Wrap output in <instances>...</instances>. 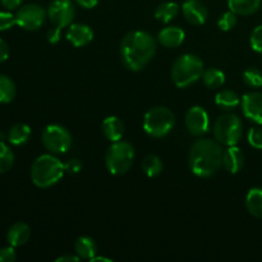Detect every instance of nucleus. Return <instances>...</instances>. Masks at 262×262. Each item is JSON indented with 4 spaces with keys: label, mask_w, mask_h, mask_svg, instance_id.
Segmentation results:
<instances>
[{
    "label": "nucleus",
    "mask_w": 262,
    "mask_h": 262,
    "mask_svg": "<svg viewBox=\"0 0 262 262\" xmlns=\"http://www.w3.org/2000/svg\"><path fill=\"white\" fill-rule=\"evenodd\" d=\"M66 174H71V176H74V174L81 173L82 168H83V164L79 159H69L66 164Z\"/></svg>",
    "instance_id": "72a5a7b5"
},
{
    "label": "nucleus",
    "mask_w": 262,
    "mask_h": 262,
    "mask_svg": "<svg viewBox=\"0 0 262 262\" xmlns=\"http://www.w3.org/2000/svg\"><path fill=\"white\" fill-rule=\"evenodd\" d=\"M81 258L78 257V256H71V255H64V256H60V257H58L55 260V262H76V261H79Z\"/></svg>",
    "instance_id": "ea45409f"
},
{
    "label": "nucleus",
    "mask_w": 262,
    "mask_h": 262,
    "mask_svg": "<svg viewBox=\"0 0 262 262\" xmlns=\"http://www.w3.org/2000/svg\"><path fill=\"white\" fill-rule=\"evenodd\" d=\"M48 18L55 27H69L76 17V7L72 0H53L48 7Z\"/></svg>",
    "instance_id": "9d476101"
},
{
    "label": "nucleus",
    "mask_w": 262,
    "mask_h": 262,
    "mask_svg": "<svg viewBox=\"0 0 262 262\" xmlns=\"http://www.w3.org/2000/svg\"><path fill=\"white\" fill-rule=\"evenodd\" d=\"M223 166L230 174H238L245 166V155L237 146H229L223 152Z\"/></svg>",
    "instance_id": "2eb2a0df"
},
{
    "label": "nucleus",
    "mask_w": 262,
    "mask_h": 262,
    "mask_svg": "<svg viewBox=\"0 0 262 262\" xmlns=\"http://www.w3.org/2000/svg\"><path fill=\"white\" fill-rule=\"evenodd\" d=\"M262 0H228L229 10L237 15H252L260 10Z\"/></svg>",
    "instance_id": "6ab92c4d"
},
{
    "label": "nucleus",
    "mask_w": 262,
    "mask_h": 262,
    "mask_svg": "<svg viewBox=\"0 0 262 262\" xmlns=\"http://www.w3.org/2000/svg\"><path fill=\"white\" fill-rule=\"evenodd\" d=\"M179 5L176 2H164L155 9V19L161 23H169L178 15Z\"/></svg>",
    "instance_id": "b1692460"
},
{
    "label": "nucleus",
    "mask_w": 262,
    "mask_h": 262,
    "mask_svg": "<svg viewBox=\"0 0 262 262\" xmlns=\"http://www.w3.org/2000/svg\"><path fill=\"white\" fill-rule=\"evenodd\" d=\"M242 97L233 90H220L215 96V104L223 110H233L241 105Z\"/></svg>",
    "instance_id": "412c9836"
},
{
    "label": "nucleus",
    "mask_w": 262,
    "mask_h": 262,
    "mask_svg": "<svg viewBox=\"0 0 262 262\" xmlns=\"http://www.w3.org/2000/svg\"><path fill=\"white\" fill-rule=\"evenodd\" d=\"M13 164H14V154L4 142H0V174L10 170Z\"/></svg>",
    "instance_id": "c85d7f7f"
},
{
    "label": "nucleus",
    "mask_w": 262,
    "mask_h": 262,
    "mask_svg": "<svg viewBox=\"0 0 262 262\" xmlns=\"http://www.w3.org/2000/svg\"><path fill=\"white\" fill-rule=\"evenodd\" d=\"M247 141L253 148H256V150H262V128H251L247 133Z\"/></svg>",
    "instance_id": "7c9ffc66"
},
{
    "label": "nucleus",
    "mask_w": 262,
    "mask_h": 262,
    "mask_svg": "<svg viewBox=\"0 0 262 262\" xmlns=\"http://www.w3.org/2000/svg\"><path fill=\"white\" fill-rule=\"evenodd\" d=\"M42 145L54 155L66 154L72 145V136L66 127L60 124H50L42 132Z\"/></svg>",
    "instance_id": "6e6552de"
},
{
    "label": "nucleus",
    "mask_w": 262,
    "mask_h": 262,
    "mask_svg": "<svg viewBox=\"0 0 262 262\" xmlns=\"http://www.w3.org/2000/svg\"><path fill=\"white\" fill-rule=\"evenodd\" d=\"M201 79L207 89H220L225 83V74L219 68H207L202 73Z\"/></svg>",
    "instance_id": "393cba45"
},
{
    "label": "nucleus",
    "mask_w": 262,
    "mask_h": 262,
    "mask_svg": "<svg viewBox=\"0 0 262 262\" xmlns=\"http://www.w3.org/2000/svg\"><path fill=\"white\" fill-rule=\"evenodd\" d=\"M164 169V164L158 155H147L142 161V170L150 178L160 176Z\"/></svg>",
    "instance_id": "a878e982"
},
{
    "label": "nucleus",
    "mask_w": 262,
    "mask_h": 262,
    "mask_svg": "<svg viewBox=\"0 0 262 262\" xmlns=\"http://www.w3.org/2000/svg\"><path fill=\"white\" fill-rule=\"evenodd\" d=\"M3 4V7L7 8L8 10L17 9L18 7H20L23 3V0H0Z\"/></svg>",
    "instance_id": "4c0bfd02"
},
{
    "label": "nucleus",
    "mask_w": 262,
    "mask_h": 262,
    "mask_svg": "<svg viewBox=\"0 0 262 262\" xmlns=\"http://www.w3.org/2000/svg\"><path fill=\"white\" fill-rule=\"evenodd\" d=\"M15 260H17L15 247L9 245L8 247H3L0 250V262H14Z\"/></svg>",
    "instance_id": "f704fd0d"
},
{
    "label": "nucleus",
    "mask_w": 262,
    "mask_h": 262,
    "mask_svg": "<svg viewBox=\"0 0 262 262\" xmlns=\"http://www.w3.org/2000/svg\"><path fill=\"white\" fill-rule=\"evenodd\" d=\"M4 137H5V135L3 132H0V142H3V140H4Z\"/></svg>",
    "instance_id": "79ce46f5"
},
{
    "label": "nucleus",
    "mask_w": 262,
    "mask_h": 262,
    "mask_svg": "<svg viewBox=\"0 0 262 262\" xmlns=\"http://www.w3.org/2000/svg\"><path fill=\"white\" fill-rule=\"evenodd\" d=\"M94 38V31L84 23H72L67 31V40L76 48L89 45Z\"/></svg>",
    "instance_id": "4468645a"
},
{
    "label": "nucleus",
    "mask_w": 262,
    "mask_h": 262,
    "mask_svg": "<svg viewBox=\"0 0 262 262\" xmlns=\"http://www.w3.org/2000/svg\"><path fill=\"white\" fill-rule=\"evenodd\" d=\"M60 36H61V28L55 27V26H54V27L50 28V30L48 31V33H46V40H48V42L55 45V43H58L59 41H60Z\"/></svg>",
    "instance_id": "c9c22d12"
},
{
    "label": "nucleus",
    "mask_w": 262,
    "mask_h": 262,
    "mask_svg": "<svg viewBox=\"0 0 262 262\" xmlns=\"http://www.w3.org/2000/svg\"><path fill=\"white\" fill-rule=\"evenodd\" d=\"M176 115L169 107L156 106L148 110L143 117V129L150 137L163 138L173 130Z\"/></svg>",
    "instance_id": "423d86ee"
},
{
    "label": "nucleus",
    "mask_w": 262,
    "mask_h": 262,
    "mask_svg": "<svg viewBox=\"0 0 262 262\" xmlns=\"http://www.w3.org/2000/svg\"><path fill=\"white\" fill-rule=\"evenodd\" d=\"M135 161V148L127 141L112 142L105 155L106 169L113 176H123L128 173Z\"/></svg>",
    "instance_id": "39448f33"
},
{
    "label": "nucleus",
    "mask_w": 262,
    "mask_h": 262,
    "mask_svg": "<svg viewBox=\"0 0 262 262\" xmlns=\"http://www.w3.org/2000/svg\"><path fill=\"white\" fill-rule=\"evenodd\" d=\"M245 204L252 216L262 219V188H251L246 194Z\"/></svg>",
    "instance_id": "4be33fe9"
},
{
    "label": "nucleus",
    "mask_w": 262,
    "mask_h": 262,
    "mask_svg": "<svg viewBox=\"0 0 262 262\" xmlns=\"http://www.w3.org/2000/svg\"><path fill=\"white\" fill-rule=\"evenodd\" d=\"M155 53L156 40L146 31H130L120 42V60L128 71H142Z\"/></svg>",
    "instance_id": "f257e3e1"
},
{
    "label": "nucleus",
    "mask_w": 262,
    "mask_h": 262,
    "mask_svg": "<svg viewBox=\"0 0 262 262\" xmlns=\"http://www.w3.org/2000/svg\"><path fill=\"white\" fill-rule=\"evenodd\" d=\"M186 128L191 135L201 137L210 129L209 113L201 106H193L186 114Z\"/></svg>",
    "instance_id": "9b49d317"
},
{
    "label": "nucleus",
    "mask_w": 262,
    "mask_h": 262,
    "mask_svg": "<svg viewBox=\"0 0 262 262\" xmlns=\"http://www.w3.org/2000/svg\"><path fill=\"white\" fill-rule=\"evenodd\" d=\"M14 25H17V18L10 12H0V31L10 30Z\"/></svg>",
    "instance_id": "473e14b6"
},
{
    "label": "nucleus",
    "mask_w": 262,
    "mask_h": 262,
    "mask_svg": "<svg viewBox=\"0 0 262 262\" xmlns=\"http://www.w3.org/2000/svg\"><path fill=\"white\" fill-rule=\"evenodd\" d=\"M245 84L250 89H260L262 87V72L256 67H250L242 74Z\"/></svg>",
    "instance_id": "cd10ccee"
},
{
    "label": "nucleus",
    "mask_w": 262,
    "mask_h": 262,
    "mask_svg": "<svg viewBox=\"0 0 262 262\" xmlns=\"http://www.w3.org/2000/svg\"><path fill=\"white\" fill-rule=\"evenodd\" d=\"M90 261H105V262H112L113 260H110V258H107V257H97V256H95L94 258H91V260Z\"/></svg>",
    "instance_id": "a19ab883"
},
{
    "label": "nucleus",
    "mask_w": 262,
    "mask_h": 262,
    "mask_svg": "<svg viewBox=\"0 0 262 262\" xmlns=\"http://www.w3.org/2000/svg\"><path fill=\"white\" fill-rule=\"evenodd\" d=\"M186 32L178 26H168L163 28L158 35V42L161 43L164 48L173 49L178 48L184 42Z\"/></svg>",
    "instance_id": "dca6fc26"
},
{
    "label": "nucleus",
    "mask_w": 262,
    "mask_h": 262,
    "mask_svg": "<svg viewBox=\"0 0 262 262\" xmlns=\"http://www.w3.org/2000/svg\"><path fill=\"white\" fill-rule=\"evenodd\" d=\"M79 7L84 8V9H92L97 5L99 0H74Z\"/></svg>",
    "instance_id": "58836bf2"
},
{
    "label": "nucleus",
    "mask_w": 262,
    "mask_h": 262,
    "mask_svg": "<svg viewBox=\"0 0 262 262\" xmlns=\"http://www.w3.org/2000/svg\"><path fill=\"white\" fill-rule=\"evenodd\" d=\"M242 113L250 122L262 125V92H247L241 99Z\"/></svg>",
    "instance_id": "f8f14e48"
},
{
    "label": "nucleus",
    "mask_w": 262,
    "mask_h": 262,
    "mask_svg": "<svg viewBox=\"0 0 262 262\" xmlns=\"http://www.w3.org/2000/svg\"><path fill=\"white\" fill-rule=\"evenodd\" d=\"M15 84L5 74H0V104H9L15 97Z\"/></svg>",
    "instance_id": "bb28decb"
},
{
    "label": "nucleus",
    "mask_w": 262,
    "mask_h": 262,
    "mask_svg": "<svg viewBox=\"0 0 262 262\" xmlns=\"http://www.w3.org/2000/svg\"><path fill=\"white\" fill-rule=\"evenodd\" d=\"M31 181L38 188H50L61 181L66 165L54 154L40 155L31 166Z\"/></svg>",
    "instance_id": "7ed1b4c3"
},
{
    "label": "nucleus",
    "mask_w": 262,
    "mask_h": 262,
    "mask_svg": "<svg viewBox=\"0 0 262 262\" xmlns=\"http://www.w3.org/2000/svg\"><path fill=\"white\" fill-rule=\"evenodd\" d=\"M237 25V14L233 13L232 10H228V12L223 13L220 15L219 20H217V27H219L220 31H224V32H228V31L233 30Z\"/></svg>",
    "instance_id": "c756f323"
},
{
    "label": "nucleus",
    "mask_w": 262,
    "mask_h": 262,
    "mask_svg": "<svg viewBox=\"0 0 262 262\" xmlns=\"http://www.w3.org/2000/svg\"><path fill=\"white\" fill-rule=\"evenodd\" d=\"M8 58H9V48H8V43L0 38V63L7 60Z\"/></svg>",
    "instance_id": "e433bc0d"
},
{
    "label": "nucleus",
    "mask_w": 262,
    "mask_h": 262,
    "mask_svg": "<svg viewBox=\"0 0 262 262\" xmlns=\"http://www.w3.org/2000/svg\"><path fill=\"white\" fill-rule=\"evenodd\" d=\"M222 145L216 140L200 138L193 145L188 154V165L192 173L201 178H210L215 176L223 166Z\"/></svg>",
    "instance_id": "f03ea898"
},
{
    "label": "nucleus",
    "mask_w": 262,
    "mask_h": 262,
    "mask_svg": "<svg viewBox=\"0 0 262 262\" xmlns=\"http://www.w3.org/2000/svg\"><path fill=\"white\" fill-rule=\"evenodd\" d=\"M48 12L41 5L31 3L18 9L15 18L17 25L26 31H37L45 23Z\"/></svg>",
    "instance_id": "1a4fd4ad"
},
{
    "label": "nucleus",
    "mask_w": 262,
    "mask_h": 262,
    "mask_svg": "<svg viewBox=\"0 0 262 262\" xmlns=\"http://www.w3.org/2000/svg\"><path fill=\"white\" fill-rule=\"evenodd\" d=\"M31 237V228L26 223H14L7 233V241L13 247H20L26 245Z\"/></svg>",
    "instance_id": "a211bd4d"
},
{
    "label": "nucleus",
    "mask_w": 262,
    "mask_h": 262,
    "mask_svg": "<svg viewBox=\"0 0 262 262\" xmlns=\"http://www.w3.org/2000/svg\"><path fill=\"white\" fill-rule=\"evenodd\" d=\"M31 137V128L25 123H17L13 125L8 132L7 138L10 145L13 146H23L28 142Z\"/></svg>",
    "instance_id": "5701e85b"
},
{
    "label": "nucleus",
    "mask_w": 262,
    "mask_h": 262,
    "mask_svg": "<svg viewBox=\"0 0 262 262\" xmlns=\"http://www.w3.org/2000/svg\"><path fill=\"white\" fill-rule=\"evenodd\" d=\"M250 43L252 50L262 55V25L257 26L255 30L252 31L250 37Z\"/></svg>",
    "instance_id": "2f4dec72"
},
{
    "label": "nucleus",
    "mask_w": 262,
    "mask_h": 262,
    "mask_svg": "<svg viewBox=\"0 0 262 262\" xmlns=\"http://www.w3.org/2000/svg\"><path fill=\"white\" fill-rule=\"evenodd\" d=\"M101 129L106 140H109L110 142H117L124 136V123L115 115H110L104 119Z\"/></svg>",
    "instance_id": "f3484780"
},
{
    "label": "nucleus",
    "mask_w": 262,
    "mask_h": 262,
    "mask_svg": "<svg viewBox=\"0 0 262 262\" xmlns=\"http://www.w3.org/2000/svg\"><path fill=\"white\" fill-rule=\"evenodd\" d=\"M214 137L222 146H237L243 136V123L233 113L220 115L214 123Z\"/></svg>",
    "instance_id": "0eeeda50"
},
{
    "label": "nucleus",
    "mask_w": 262,
    "mask_h": 262,
    "mask_svg": "<svg viewBox=\"0 0 262 262\" xmlns=\"http://www.w3.org/2000/svg\"><path fill=\"white\" fill-rule=\"evenodd\" d=\"M74 251H76V255L81 260L90 261L91 258H94L96 256L97 245L91 237L82 235V237L77 238L76 243H74Z\"/></svg>",
    "instance_id": "aec40b11"
},
{
    "label": "nucleus",
    "mask_w": 262,
    "mask_h": 262,
    "mask_svg": "<svg viewBox=\"0 0 262 262\" xmlns=\"http://www.w3.org/2000/svg\"><path fill=\"white\" fill-rule=\"evenodd\" d=\"M204 63L193 54H183L171 67V79L179 89H188L201 79L204 73Z\"/></svg>",
    "instance_id": "20e7f679"
},
{
    "label": "nucleus",
    "mask_w": 262,
    "mask_h": 262,
    "mask_svg": "<svg viewBox=\"0 0 262 262\" xmlns=\"http://www.w3.org/2000/svg\"><path fill=\"white\" fill-rule=\"evenodd\" d=\"M182 13L187 22L193 26L204 25L209 18V10L201 0H186L182 4Z\"/></svg>",
    "instance_id": "ddd939ff"
}]
</instances>
